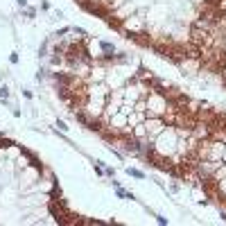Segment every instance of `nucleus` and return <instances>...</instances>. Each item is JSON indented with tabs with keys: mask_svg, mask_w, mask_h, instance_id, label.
I'll list each match as a JSON object with an SVG mask.
<instances>
[{
	"mask_svg": "<svg viewBox=\"0 0 226 226\" xmlns=\"http://www.w3.org/2000/svg\"><path fill=\"white\" fill-rule=\"evenodd\" d=\"M115 194H118V197H120V199H136V194H133V192H127V190H122L120 185H115Z\"/></svg>",
	"mask_w": 226,
	"mask_h": 226,
	"instance_id": "nucleus-1",
	"label": "nucleus"
},
{
	"mask_svg": "<svg viewBox=\"0 0 226 226\" xmlns=\"http://www.w3.org/2000/svg\"><path fill=\"white\" fill-rule=\"evenodd\" d=\"M127 174L129 176H136V179H145V172L142 170H136V167H127Z\"/></svg>",
	"mask_w": 226,
	"mask_h": 226,
	"instance_id": "nucleus-2",
	"label": "nucleus"
},
{
	"mask_svg": "<svg viewBox=\"0 0 226 226\" xmlns=\"http://www.w3.org/2000/svg\"><path fill=\"white\" fill-rule=\"evenodd\" d=\"M7 97H9V88H7V86H2V88H0V100L5 102Z\"/></svg>",
	"mask_w": 226,
	"mask_h": 226,
	"instance_id": "nucleus-3",
	"label": "nucleus"
},
{
	"mask_svg": "<svg viewBox=\"0 0 226 226\" xmlns=\"http://www.w3.org/2000/svg\"><path fill=\"white\" fill-rule=\"evenodd\" d=\"M72 32H75V34H79V36H86V29H84V27H72Z\"/></svg>",
	"mask_w": 226,
	"mask_h": 226,
	"instance_id": "nucleus-4",
	"label": "nucleus"
},
{
	"mask_svg": "<svg viewBox=\"0 0 226 226\" xmlns=\"http://www.w3.org/2000/svg\"><path fill=\"white\" fill-rule=\"evenodd\" d=\"M102 50H106V52H113V45L106 43V41H102Z\"/></svg>",
	"mask_w": 226,
	"mask_h": 226,
	"instance_id": "nucleus-5",
	"label": "nucleus"
},
{
	"mask_svg": "<svg viewBox=\"0 0 226 226\" xmlns=\"http://www.w3.org/2000/svg\"><path fill=\"white\" fill-rule=\"evenodd\" d=\"M9 61H11V63H18V54H16V52H11V57H9Z\"/></svg>",
	"mask_w": 226,
	"mask_h": 226,
	"instance_id": "nucleus-6",
	"label": "nucleus"
},
{
	"mask_svg": "<svg viewBox=\"0 0 226 226\" xmlns=\"http://www.w3.org/2000/svg\"><path fill=\"white\" fill-rule=\"evenodd\" d=\"M156 222H158V224H163V226L167 224V219H165V217H161V215H156Z\"/></svg>",
	"mask_w": 226,
	"mask_h": 226,
	"instance_id": "nucleus-7",
	"label": "nucleus"
},
{
	"mask_svg": "<svg viewBox=\"0 0 226 226\" xmlns=\"http://www.w3.org/2000/svg\"><path fill=\"white\" fill-rule=\"evenodd\" d=\"M57 127H59V129H61V131H66V129H68V127H66V122H61V120H59V122H57Z\"/></svg>",
	"mask_w": 226,
	"mask_h": 226,
	"instance_id": "nucleus-8",
	"label": "nucleus"
},
{
	"mask_svg": "<svg viewBox=\"0 0 226 226\" xmlns=\"http://www.w3.org/2000/svg\"><path fill=\"white\" fill-rule=\"evenodd\" d=\"M16 2L20 5V7H25V5H27V0H16Z\"/></svg>",
	"mask_w": 226,
	"mask_h": 226,
	"instance_id": "nucleus-9",
	"label": "nucleus"
}]
</instances>
